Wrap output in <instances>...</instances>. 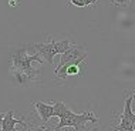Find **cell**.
<instances>
[{
	"mask_svg": "<svg viewBox=\"0 0 135 131\" xmlns=\"http://www.w3.org/2000/svg\"><path fill=\"white\" fill-rule=\"evenodd\" d=\"M31 131H47L44 127H33ZM54 131H58V130H54Z\"/></svg>",
	"mask_w": 135,
	"mask_h": 131,
	"instance_id": "30bf717a",
	"label": "cell"
},
{
	"mask_svg": "<svg viewBox=\"0 0 135 131\" xmlns=\"http://www.w3.org/2000/svg\"><path fill=\"white\" fill-rule=\"evenodd\" d=\"M33 104H34L36 110H37L38 117L43 121H49L51 117H54V104H47V103L37 101V100L33 101Z\"/></svg>",
	"mask_w": 135,
	"mask_h": 131,
	"instance_id": "8992f818",
	"label": "cell"
},
{
	"mask_svg": "<svg viewBox=\"0 0 135 131\" xmlns=\"http://www.w3.org/2000/svg\"><path fill=\"white\" fill-rule=\"evenodd\" d=\"M17 124L27 125L23 118H20V120L14 118V111L10 110L4 114V118H3V123H2V131H16Z\"/></svg>",
	"mask_w": 135,
	"mask_h": 131,
	"instance_id": "52a82bcc",
	"label": "cell"
},
{
	"mask_svg": "<svg viewBox=\"0 0 135 131\" xmlns=\"http://www.w3.org/2000/svg\"><path fill=\"white\" fill-rule=\"evenodd\" d=\"M94 131H95V130H94Z\"/></svg>",
	"mask_w": 135,
	"mask_h": 131,
	"instance_id": "e0dca14e",
	"label": "cell"
},
{
	"mask_svg": "<svg viewBox=\"0 0 135 131\" xmlns=\"http://www.w3.org/2000/svg\"><path fill=\"white\" fill-rule=\"evenodd\" d=\"M132 96H134V98H135V94H132Z\"/></svg>",
	"mask_w": 135,
	"mask_h": 131,
	"instance_id": "9a60e30c",
	"label": "cell"
},
{
	"mask_svg": "<svg viewBox=\"0 0 135 131\" xmlns=\"http://www.w3.org/2000/svg\"><path fill=\"white\" fill-rule=\"evenodd\" d=\"M88 121L91 123H98V118L95 117L94 113L90 111H84V113H73L70 108H65L63 115L60 117V123L56 124V130L60 131L61 128H65V127H74L75 131H84L85 128V124Z\"/></svg>",
	"mask_w": 135,
	"mask_h": 131,
	"instance_id": "7a4b0ae2",
	"label": "cell"
},
{
	"mask_svg": "<svg viewBox=\"0 0 135 131\" xmlns=\"http://www.w3.org/2000/svg\"><path fill=\"white\" fill-rule=\"evenodd\" d=\"M108 131H117V130H114V128H111V130H108Z\"/></svg>",
	"mask_w": 135,
	"mask_h": 131,
	"instance_id": "4fadbf2b",
	"label": "cell"
},
{
	"mask_svg": "<svg viewBox=\"0 0 135 131\" xmlns=\"http://www.w3.org/2000/svg\"><path fill=\"white\" fill-rule=\"evenodd\" d=\"M70 4L77 6V7H87L85 0H70Z\"/></svg>",
	"mask_w": 135,
	"mask_h": 131,
	"instance_id": "9c48e42d",
	"label": "cell"
},
{
	"mask_svg": "<svg viewBox=\"0 0 135 131\" xmlns=\"http://www.w3.org/2000/svg\"><path fill=\"white\" fill-rule=\"evenodd\" d=\"M60 63L57 64L56 70L64 67V66H70V64H81L87 57V50L83 46L78 44H71L67 50L60 54Z\"/></svg>",
	"mask_w": 135,
	"mask_h": 131,
	"instance_id": "3957f363",
	"label": "cell"
},
{
	"mask_svg": "<svg viewBox=\"0 0 135 131\" xmlns=\"http://www.w3.org/2000/svg\"><path fill=\"white\" fill-rule=\"evenodd\" d=\"M3 118H4V114L0 113V128H2V123H3Z\"/></svg>",
	"mask_w": 135,
	"mask_h": 131,
	"instance_id": "7c38bea8",
	"label": "cell"
},
{
	"mask_svg": "<svg viewBox=\"0 0 135 131\" xmlns=\"http://www.w3.org/2000/svg\"><path fill=\"white\" fill-rule=\"evenodd\" d=\"M33 47L34 50H37V53L43 57V60L47 61L49 64H54V56L57 54L56 50V40H53L51 37L49 39V41L44 43H34V44H28Z\"/></svg>",
	"mask_w": 135,
	"mask_h": 131,
	"instance_id": "5b68a950",
	"label": "cell"
},
{
	"mask_svg": "<svg viewBox=\"0 0 135 131\" xmlns=\"http://www.w3.org/2000/svg\"><path fill=\"white\" fill-rule=\"evenodd\" d=\"M28 47H23V49L19 50H14L12 53V71H20L24 73L31 81H34V78L37 77L38 71L37 70H33L31 68V63L33 61H38L40 64L44 63V60L41 59L38 53H34L31 56H28L26 53Z\"/></svg>",
	"mask_w": 135,
	"mask_h": 131,
	"instance_id": "6da1fadb",
	"label": "cell"
},
{
	"mask_svg": "<svg viewBox=\"0 0 135 131\" xmlns=\"http://www.w3.org/2000/svg\"><path fill=\"white\" fill-rule=\"evenodd\" d=\"M134 94H135V93H134Z\"/></svg>",
	"mask_w": 135,
	"mask_h": 131,
	"instance_id": "ac0fdd59",
	"label": "cell"
},
{
	"mask_svg": "<svg viewBox=\"0 0 135 131\" xmlns=\"http://www.w3.org/2000/svg\"><path fill=\"white\" fill-rule=\"evenodd\" d=\"M109 2H111V6L115 9H127L132 3V0H109Z\"/></svg>",
	"mask_w": 135,
	"mask_h": 131,
	"instance_id": "ba28073f",
	"label": "cell"
},
{
	"mask_svg": "<svg viewBox=\"0 0 135 131\" xmlns=\"http://www.w3.org/2000/svg\"><path fill=\"white\" fill-rule=\"evenodd\" d=\"M134 131H135V124H134Z\"/></svg>",
	"mask_w": 135,
	"mask_h": 131,
	"instance_id": "5bb4252c",
	"label": "cell"
},
{
	"mask_svg": "<svg viewBox=\"0 0 135 131\" xmlns=\"http://www.w3.org/2000/svg\"><path fill=\"white\" fill-rule=\"evenodd\" d=\"M87 6H95L97 4V0H85Z\"/></svg>",
	"mask_w": 135,
	"mask_h": 131,
	"instance_id": "8fae6325",
	"label": "cell"
},
{
	"mask_svg": "<svg viewBox=\"0 0 135 131\" xmlns=\"http://www.w3.org/2000/svg\"><path fill=\"white\" fill-rule=\"evenodd\" d=\"M132 100L134 96L129 94L125 98V104H124V113L119 114V124L114 125L112 128L117 131H134V124H135V113L132 111Z\"/></svg>",
	"mask_w": 135,
	"mask_h": 131,
	"instance_id": "277c9868",
	"label": "cell"
},
{
	"mask_svg": "<svg viewBox=\"0 0 135 131\" xmlns=\"http://www.w3.org/2000/svg\"><path fill=\"white\" fill-rule=\"evenodd\" d=\"M27 131H31V128H30V130H27Z\"/></svg>",
	"mask_w": 135,
	"mask_h": 131,
	"instance_id": "2e32d148",
	"label": "cell"
}]
</instances>
